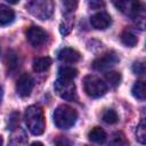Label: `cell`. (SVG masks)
<instances>
[{
  "label": "cell",
  "instance_id": "7402d4cb",
  "mask_svg": "<svg viewBox=\"0 0 146 146\" xmlns=\"http://www.w3.org/2000/svg\"><path fill=\"white\" fill-rule=\"evenodd\" d=\"M78 3H79V0H62L63 11H64L66 15L72 14V13L76 9Z\"/></svg>",
  "mask_w": 146,
  "mask_h": 146
},
{
  "label": "cell",
  "instance_id": "6da1fadb",
  "mask_svg": "<svg viewBox=\"0 0 146 146\" xmlns=\"http://www.w3.org/2000/svg\"><path fill=\"white\" fill-rule=\"evenodd\" d=\"M24 120L27 129L34 136L42 135L44 131V116L42 110L36 105H31L24 113Z\"/></svg>",
  "mask_w": 146,
  "mask_h": 146
},
{
  "label": "cell",
  "instance_id": "7a4b0ae2",
  "mask_svg": "<svg viewBox=\"0 0 146 146\" xmlns=\"http://www.w3.org/2000/svg\"><path fill=\"white\" fill-rule=\"evenodd\" d=\"M54 123L59 129H70L78 120V113L68 105H59L54 112Z\"/></svg>",
  "mask_w": 146,
  "mask_h": 146
},
{
  "label": "cell",
  "instance_id": "ba28073f",
  "mask_svg": "<svg viewBox=\"0 0 146 146\" xmlns=\"http://www.w3.org/2000/svg\"><path fill=\"white\" fill-rule=\"evenodd\" d=\"M26 39L33 47H39L46 42L47 33L39 26H31L26 31Z\"/></svg>",
  "mask_w": 146,
  "mask_h": 146
},
{
  "label": "cell",
  "instance_id": "3957f363",
  "mask_svg": "<svg viewBox=\"0 0 146 146\" xmlns=\"http://www.w3.org/2000/svg\"><path fill=\"white\" fill-rule=\"evenodd\" d=\"M26 8L32 16L44 21L50 18L54 14L55 5L52 0H30Z\"/></svg>",
  "mask_w": 146,
  "mask_h": 146
},
{
  "label": "cell",
  "instance_id": "30bf717a",
  "mask_svg": "<svg viewBox=\"0 0 146 146\" xmlns=\"http://www.w3.org/2000/svg\"><path fill=\"white\" fill-rule=\"evenodd\" d=\"M90 23L96 30H106L111 25L112 19L106 11H98L91 16Z\"/></svg>",
  "mask_w": 146,
  "mask_h": 146
},
{
  "label": "cell",
  "instance_id": "d4e9b609",
  "mask_svg": "<svg viewBox=\"0 0 146 146\" xmlns=\"http://www.w3.org/2000/svg\"><path fill=\"white\" fill-rule=\"evenodd\" d=\"M89 6L92 9H99L104 6V0H89Z\"/></svg>",
  "mask_w": 146,
  "mask_h": 146
},
{
  "label": "cell",
  "instance_id": "5bb4252c",
  "mask_svg": "<svg viewBox=\"0 0 146 146\" xmlns=\"http://www.w3.org/2000/svg\"><path fill=\"white\" fill-rule=\"evenodd\" d=\"M106 132L102 129V128H99V127H95V128H92L90 131H89V133H88V138H89V140L90 141H92V143H96V144H102V143H104L105 140H106Z\"/></svg>",
  "mask_w": 146,
  "mask_h": 146
},
{
  "label": "cell",
  "instance_id": "4fadbf2b",
  "mask_svg": "<svg viewBox=\"0 0 146 146\" xmlns=\"http://www.w3.org/2000/svg\"><path fill=\"white\" fill-rule=\"evenodd\" d=\"M14 18H15L14 10L6 5H0V25H7L11 23Z\"/></svg>",
  "mask_w": 146,
  "mask_h": 146
},
{
  "label": "cell",
  "instance_id": "5b68a950",
  "mask_svg": "<svg viewBox=\"0 0 146 146\" xmlns=\"http://www.w3.org/2000/svg\"><path fill=\"white\" fill-rule=\"evenodd\" d=\"M55 91L56 94L65 99V100H75L76 99V89L75 84L72 79H66V78H58L55 82Z\"/></svg>",
  "mask_w": 146,
  "mask_h": 146
},
{
  "label": "cell",
  "instance_id": "9a60e30c",
  "mask_svg": "<svg viewBox=\"0 0 146 146\" xmlns=\"http://www.w3.org/2000/svg\"><path fill=\"white\" fill-rule=\"evenodd\" d=\"M51 65L50 57H39L33 60V71L36 73H42L47 71Z\"/></svg>",
  "mask_w": 146,
  "mask_h": 146
},
{
  "label": "cell",
  "instance_id": "277c9868",
  "mask_svg": "<svg viewBox=\"0 0 146 146\" xmlns=\"http://www.w3.org/2000/svg\"><path fill=\"white\" fill-rule=\"evenodd\" d=\"M83 88L86 94L91 98H99L107 92L106 83L96 75H87L83 79Z\"/></svg>",
  "mask_w": 146,
  "mask_h": 146
},
{
  "label": "cell",
  "instance_id": "52a82bcc",
  "mask_svg": "<svg viewBox=\"0 0 146 146\" xmlns=\"http://www.w3.org/2000/svg\"><path fill=\"white\" fill-rule=\"evenodd\" d=\"M117 63H119V57L113 52H108L96 58L92 62V67L96 71H107L113 66H115Z\"/></svg>",
  "mask_w": 146,
  "mask_h": 146
},
{
  "label": "cell",
  "instance_id": "484cf974",
  "mask_svg": "<svg viewBox=\"0 0 146 146\" xmlns=\"http://www.w3.org/2000/svg\"><path fill=\"white\" fill-rule=\"evenodd\" d=\"M9 3H11V5H16V3H18V1L19 0H7Z\"/></svg>",
  "mask_w": 146,
  "mask_h": 146
},
{
  "label": "cell",
  "instance_id": "2e32d148",
  "mask_svg": "<svg viewBox=\"0 0 146 146\" xmlns=\"http://www.w3.org/2000/svg\"><path fill=\"white\" fill-rule=\"evenodd\" d=\"M131 92L135 98L139 99V100H144L145 99V96H146V84L144 81H137L132 89H131Z\"/></svg>",
  "mask_w": 146,
  "mask_h": 146
},
{
  "label": "cell",
  "instance_id": "ffe728a7",
  "mask_svg": "<svg viewBox=\"0 0 146 146\" xmlns=\"http://www.w3.org/2000/svg\"><path fill=\"white\" fill-rule=\"evenodd\" d=\"M58 75L60 78H66V79H74L78 75V71L74 67H70V66H65V67H60L58 71Z\"/></svg>",
  "mask_w": 146,
  "mask_h": 146
},
{
  "label": "cell",
  "instance_id": "8fae6325",
  "mask_svg": "<svg viewBox=\"0 0 146 146\" xmlns=\"http://www.w3.org/2000/svg\"><path fill=\"white\" fill-rule=\"evenodd\" d=\"M58 58L60 62L64 63H75L80 60L81 55L79 51H76L73 48H63L58 52Z\"/></svg>",
  "mask_w": 146,
  "mask_h": 146
},
{
  "label": "cell",
  "instance_id": "7c38bea8",
  "mask_svg": "<svg viewBox=\"0 0 146 146\" xmlns=\"http://www.w3.org/2000/svg\"><path fill=\"white\" fill-rule=\"evenodd\" d=\"M9 144H10V145H25V144H27V136H26V132H25L22 128L17 127V128L11 132Z\"/></svg>",
  "mask_w": 146,
  "mask_h": 146
},
{
  "label": "cell",
  "instance_id": "9c48e42d",
  "mask_svg": "<svg viewBox=\"0 0 146 146\" xmlns=\"http://www.w3.org/2000/svg\"><path fill=\"white\" fill-rule=\"evenodd\" d=\"M33 87H34L33 78L30 74L25 73V74L21 75V78L17 80L16 91L21 97H27V96H30L31 91L33 90Z\"/></svg>",
  "mask_w": 146,
  "mask_h": 146
},
{
  "label": "cell",
  "instance_id": "d6986e66",
  "mask_svg": "<svg viewBox=\"0 0 146 146\" xmlns=\"http://www.w3.org/2000/svg\"><path fill=\"white\" fill-rule=\"evenodd\" d=\"M136 139L140 143V144H146V124H145V121L143 120L138 127H137V130H136Z\"/></svg>",
  "mask_w": 146,
  "mask_h": 146
},
{
  "label": "cell",
  "instance_id": "e0dca14e",
  "mask_svg": "<svg viewBox=\"0 0 146 146\" xmlns=\"http://www.w3.org/2000/svg\"><path fill=\"white\" fill-rule=\"evenodd\" d=\"M121 41L127 47H135L138 42V39L133 33H131L129 31H124L121 34Z\"/></svg>",
  "mask_w": 146,
  "mask_h": 146
},
{
  "label": "cell",
  "instance_id": "603a6c76",
  "mask_svg": "<svg viewBox=\"0 0 146 146\" xmlns=\"http://www.w3.org/2000/svg\"><path fill=\"white\" fill-rule=\"evenodd\" d=\"M72 26H73V22L72 21H70V19H66L65 22H63L62 24H60V33L63 34V35H66V34H68L70 32H71V30H72Z\"/></svg>",
  "mask_w": 146,
  "mask_h": 146
},
{
  "label": "cell",
  "instance_id": "ac0fdd59",
  "mask_svg": "<svg viewBox=\"0 0 146 146\" xmlns=\"http://www.w3.org/2000/svg\"><path fill=\"white\" fill-rule=\"evenodd\" d=\"M105 79L110 83V86L116 87L121 82V74L119 72H115V71H110L105 74Z\"/></svg>",
  "mask_w": 146,
  "mask_h": 146
},
{
  "label": "cell",
  "instance_id": "83f0119b",
  "mask_svg": "<svg viewBox=\"0 0 146 146\" xmlns=\"http://www.w3.org/2000/svg\"><path fill=\"white\" fill-rule=\"evenodd\" d=\"M2 143H3V140H2V138L0 137V145H2Z\"/></svg>",
  "mask_w": 146,
  "mask_h": 146
},
{
  "label": "cell",
  "instance_id": "8992f818",
  "mask_svg": "<svg viewBox=\"0 0 146 146\" xmlns=\"http://www.w3.org/2000/svg\"><path fill=\"white\" fill-rule=\"evenodd\" d=\"M114 7L122 14L137 18L143 11V5L139 0H112Z\"/></svg>",
  "mask_w": 146,
  "mask_h": 146
},
{
  "label": "cell",
  "instance_id": "4316f807",
  "mask_svg": "<svg viewBox=\"0 0 146 146\" xmlns=\"http://www.w3.org/2000/svg\"><path fill=\"white\" fill-rule=\"evenodd\" d=\"M2 96H3V91H2V88L0 87V103H1V100H2Z\"/></svg>",
  "mask_w": 146,
  "mask_h": 146
},
{
  "label": "cell",
  "instance_id": "44dd1931",
  "mask_svg": "<svg viewBox=\"0 0 146 146\" xmlns=\"http://www.w3.org/2000/svg\"><path fill=\"white\" fill-rule=\"evenodd\" d=\"M103 121L108 123V124H114L119 121V116H117V114L114 110L110 108V110H106L103 113Z\"/></svg>",
  "mask_w": 146,
  "mask_h": 146
},
{
  "label": "cell",
  "instance_id": "cb8c5ba5",
  "mask_svg": "<svg viewBox=\"0 0 146 146\" xmlns=\"http://www.w3.org/2000/svg\"><path fill=\"white\" fill-rule=\"evenodd\" d=\"M132 71L136 73V74H143L145 72V65L144 63L141 62H136L133 65H132Z\"/></svg>",
  "mask_w": 146,
  "mask_h": 146
}]
</instances>
